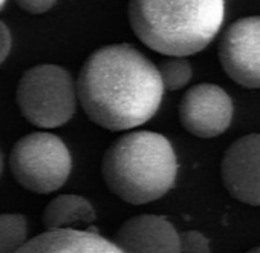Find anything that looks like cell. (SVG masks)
<instances>
[{
	"mask_svg": "<svg viewBox=\"0 0 260 253\" xmlns=\"http://www.w3.org/2000/svg\"><path fill=\"white\" fill-rule=\"evenodd\" d=\"M10 169L14 180L32 193H52L69 178L72 157L64 142L49 132H32L11 149Z\"/></svg>",
	"mask_w": 260,
	"mask_h": 253,
	"instance_id": "5",
	"label": "cell"
},
{
	"mask_svg": "<svg viewBox=\"0 0 260 253\" xmlns=\"http://www.w3.org/2000/svg\"><path fill=\"white\" fill-rule=\"evenodd\" d=\"M128 22L147 48L169 57L205 49L217 36L225 0H128Z\"/></svg>",
	"mask_w": 260,
	"mask_h": 253,
	"instance_id": "2",
	"label": "cell"
},
{
	"mask_svg": "<svg viewBox=\"0 0 260 253\" xmlns=\"http://www.w3.org/2000/svg\"><path fill=\"white\" fill-rule=\"evenodd\" d=\"M162 85L169 91H178L188 85L193 75L191 65L184 57H170L158 66Z\"/></svg>",
	"mask_w": 260,
	"mask_h": 253,
	"instance_id": "13",
	"label": "cell"
},
{
	"mask_svg": "<svg viewBox=\"0 0 260 253\" xmlns=\"http://www.w3.org/2000/svg\"><path fill=\"white\" fill-rule=\"evenodd\" d=\"M233 120V101L217 85L201 83L191 86L179 103L182 128L199 138L222 135Z\"/></svg>",
	"mask_w": 260,
	"mask_h": 253,
	"instance_id": "7",
	"label": "cell"
},
{
	"mask_svg": "<svg viewBox=\"0 0 260 253\" xmlns=\"http://www.w3.org/2000/svg\"><path fill=\"white\" fill-rule=\"evenodd\" d=\"M181 253H210V242L205 235L198 230L179 233Z\"/></svg>",
	"mask_w": 260,
	"mask_h": 253,
	"instance_id": "14",
	"label": "cell"
},
{
	"mask_svg": "<svg viewBox=\"0 0 260 253\" xmlns=\"http://www.w3.org/2000/svg\"><path fill=\"white\" fill-rule=\"evenodd\" d=\"M17 253H124L115 241L95 232L80 229L46 230L26 244Z\"/></svg>",
	"mask_w": 260,
	"mask_h": 253,
	"instance_id": "10",
	"label": "cell"
},
{
	"mask_svg": "<svg viewBox=\"0 0 260 253\" xmlns=\"http://www.w3.org/2000/svg\"><path fill=\"white\" fill-rule=\"evenodd\" d=\"M115 242L124 253H181L175 226L152 213L124 221L115 233Z\"/></svg>",
	"mask_w": 260,
	"mask_h": 253,
	"instance_id": "9",
	"label": "cell"
},
{
	"mask_svg": "<svg viewBox=\"0 0 260 253\" xmlns=\"http://www.w3.org/2000/svg\"><path fill=\"white\" fill-rule=\"evenodd\" d=\"M57 0H16V4L28 14H43L49 11Z\"/></svg>",
	"mask_w": 260,
	"mask_h": 253,
	"instance_id": "15",
	"label": "cell"
},
{
	"mask_svg": "<svg viewBox=\"0 0 260 253\" xmlns=\"http://www.w3.org/2000/svg\"><path fill=\"white\" fill-rule=\"evenodd\" d=\"M2 171H4V157L2 152H0V175H2Z\"/></svg>",
	"mask_w": 260,
	"mask_h": 253,
	"instance_id": "18",
	"label": "cell"
},
{
	"mask_svg": "<svg viewBox=\"0 0 260 253\" xmlns=\"http://www.w3.org/2000/svg\"><path fill=\"white\" fill-rule=\"evenodd\" d=\"M28 236V222L22 213H0V253H17Z\"/></svg>",
	"mask_w": 260,
	"mask_h": 253,
	"instance_id": "12",
	"label": "cell"
},
{
	"mask_svg": "<svg viewBox=\"0 0 260 253\" xmlns=\"http://www.w3.org/2000/svg\"><path fill=\"white\" fill-rule=\"evenodd\" d=\"M5 4H7V0H0V11H2V10H4Z\"/></svg>",
	"mask_w": 260,
	"mask_h": 253,
	"instance_id": "19",
	"label": "cell"
},
{
	"mask_svg": "<svg viewBox=\"0 0 260 253\" xmlns=\"http://www.w3.org/2000/svg\"><path fill=\"white\" fill-rule=\"evenodd\" d=\"M10 51H11V31L4 20H0V65L7 60Z\"/></svg>",
	"mask_w": 260,
	"mask_h": 253,
	"instance_id": "16",
	"label": "cell"
},
{
	"mask_svg": "<svg viewBox=\"0 0 260 253\" xmlns=\"http://www.w3.org/2000/svg\"><path fill=\"white\" fill-rule=\"evenodd\" d=\"M219 62L237 85L260 89V17H242L226 28L219 43Z\"/></svg>",
	"mask_w": 260,
	"mask_h": 253,
	"instance_id": "6",
	"label": "cell"
},
{
	"mask_svg": "<svg viewBox=\"0 0 260 253\" xmlns=\"http://www.w3.org/2000/svg\"><path fill=\"white\" fill-rule=\"evenodd\" d=\"M101 175L113 195L124 203L141 206L162 198L173 187L178 160L164 135L135 131L124 134L107 148Z\"/></svg>",
	"mask_w": 260,
	"mask_h": 253,
	"instance_id": "3",
	"label": "cell"
},
{
	"mask_svg": "<svg viewBox=\"0 0 260 253\" xmlns=\"http://www.w3.org/2000/svg\"><path fill=\"white\" fill-rule=\"evenodd\" d=\"M164 85L158 68L127 43L93 51L77 78L78 101L87 118L107 131H128L159 109Z\"/></svg>",
	"mask_w": 260,
	"mask_h": 253,
	"instance_id": "1",
	"label": "cell"
},
{
	"mask_svg": "<svg viewBox=\"0 0 260 253\" xmlns=\"http://www.w3.org/2000/svg\"><path fill=\"white\" fill-rule=\"evenodd\" d=\"M245 253H260V245H258V247H252V248H249V250L245 251Z\"/></svg>",
	"mask_w": 260,
	"mask_h": 253,
	"instance_id": "17",
	"label": "cell"
},
{
	"mask_svg": "<svg viewBox=\"0 0 260 253\" xmlns=\"http://www.w3.org/2000/svg\"><path fill=\"white\" fill-rule=\"evenodd\" d=\"M77 98L72 75L51 63L25 71L16 88L19 110L31 124L43 129L66 124L75 112Z\"/></svg>",
	"mask_w": 260,
	"mask_h": 253,
	"instance_id": "4",
	"label": "cell"
},
{
	"mask_svg": "<svg viewBox=\"0 0 260 253\" xmlns=\"http://www.w3.org/2000/svg\"><path fill=\"white\" fill-rule=\"evenodd\" d=\"M95 218V209L90 201L72 193L58 195L51 200L42 215L46 230L74 229L78 224H90Z\"/></svg>",
	"mask_w": 260,
	"mask_h": 253,
	"instance_id": "11",
	"label": "cell"
},
{
	"mask_svg": "<svg viewBox=\"0 0 260 253\" xmlns=\"http://www.w3.org/2000/svg\"><path fill=\"white\" fill-rule=\"evenodd\" d=\"M220 177L233 198L260 206V134L240 137L225 151Z\"/></svg>",
	"mask_w": 260,
	"mask_h": 253,
	"instance_id": "8",
	"label": "cell"
}]
</instances>
